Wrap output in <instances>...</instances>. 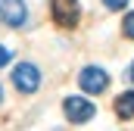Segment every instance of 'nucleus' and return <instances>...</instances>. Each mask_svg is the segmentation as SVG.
<instances>
[{
  "mask_svg": "<svg viewBox=\"0 0 134 131\" xmlns=\"http://www.w3.org/2000/svg\"><path fill=\"white\" fill-rule=\"evenodd\" d=\"M78 81H81V88H84L87 94H103V91L109 88V75L103 72L100 66H87V69L78 75Z\"/></svg>",
  "mask_w": 134,
  "mask_h": 131,
  "instance_id": "3",
  "label": "nucleus"
},
{
  "mask_svg": "<svg viewBox=\"0 0 134 131\" xmlns=\"http://www.w3.org/2000/svg\"><path fill=\"white\" fill-rule=\"evenodd\" d=\"M9 59H13V53H9V50H6V47L0 44V69H3V66L9 63Z\"/></svg>",
  "mask_w": 134,
  "mask_h": 131,
  "instance_id": "8",
  "label": "nucleus"
},
{
  "mask_svg": "<svg viewBox=\"0 0 134 131\" xmlns=\"http://www.w3.org/2000/svg\"><path fill=\"white\" fill-rule=\"evenodd\" d=\"M0 97H3V94H0Z\"/></svg>",
  "mask_w": 134,
  "mask_h": 131,
  "instance_id": "11",
  "label": "nucleus"
},
{
  "mask_svg": "<svg viewBox=\"0 0 134 131\" xmlns=\"http://www.w3.org/2000/svg\"><path fill=\"white\" fill-rule=\"evenodd\" d=\"M115 116L119 119H134V91H125L115 100Z\"/></svg>",
  "mask_w": 134,
  "mask_h": 131,
  "instance_id": "6",
  "label": "nucleus"
},
{
  "mask_svg": "<svg viewBox=\"0 0 134 131\" xmlns=\"http://www.w3.org/2000/svg\"><path fill=\"white\" fill-rule=\"evenodd\" d=\"M122 31H125V37H131V41H134V13H128V16H125Z\"/></svg>",
  "mask_w": 134,
  "mask_h": 131,
  "instance_id": "7",
  "label": "nucleus"
},
{
  "mask_svg": "<svg viewBox=\"0 0 134 131\" xmlns=\"http://www.w3.org/2000/svg\"><path fill=\"white\" fill-rule=\"evenodd\" d=\"M13 84L22 91V94H34L37 88H41V72H37V66L31 63H22L13 69Z\"/></svg>",
  "mask_w": 134,
  "mask_h": 131,
  "instance_id": "1",
  "label": "nucleus"
},
{
  "mask_svg": "<svg viewBox=\"0 0 134 131\" xmlns=\"http://www.w3.org/2000/svg\"><path fill=\"white\" fill-rule=\"evenodd\" d=\"M131 81H134V63H131Z\"/></svg>",
  "mask_w": 134,
  "mask_h": 131,
  "instance_id": "10",
  "label": "nucleus"
},
{
  "mask_svg": "<svg viewBox=\"0 0 134 131\" xmlns=\"http://www.w3.org/2000/svg\"><path fill=\"white\" fill-rule=\"evenodd\" d=\"M103 3H106V6H109V9H122V6H125V3H128V0H103Z\"/></svg>",
  "mask_w": 134,
  "mask_h": 131,
  "instance_id": "9",
  "label": "nucleus"
},
{
  "mask_svg": "<svg viewBox=\"0 0 134 131\" xmlns=\"http://www.w3.org/2000/svg\"><path fill=\"white\" fill-rule=\"evenodd\" d=\"M25 16H28V9L22 0H0V22L3 25L19 28V25H25Z\"/></svg>",
  "mask_w": 134,
  "mask_h": 131,
  "instance_id": "4",
  "label": "nucleus"
},
{
  "mask_svg": "<svg viewBox=\"0 0 134 131\" xmlns=\"http://www.w3.org/2000/svg\"><path fill=\"white\" fill-rule=\"evenodd\" d=\"M63 109H66V119L69 122H75V125H84V122H91L94 119V103L84 97H66V103H63Z\"/></svg>",
  "mask_w": 134,
  "mask_h": 131,
  "instance_id": "2",
  "label": "nucleus"
},
{
  "mask_svg": "<svg viewBox=\"0 0 134 131\" xmlns=\"http://www.w3.org/2000/svg\"><path fill=\"white\" fill-rule=\"evenodd\" d=\"M78 16H81V9H78L75 0H53V19L63 28H75L78 25Z\"/></svg>",
  "mask_w": 134,
  "mask_h": 131,
  "instance_id": "5",
  "label": "nucleus"
}]
</instances>
